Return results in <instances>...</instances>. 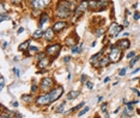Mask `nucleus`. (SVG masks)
<instances>
[{
	"mask_svg": "<svg viewBox=\"0 0 140 118\" xmlns=\"http://www.w3.org/2000/svg\"><path fill=\"white\" fill-rule=\"evenodd\" d=\"M74 10V4L67 1V0H59L56 4V10H55V17L61 19H67L72 14Z\"/></svg>",
	"mask_w": 140,
	"mask_h": 118,
	"instance_id": "f257e3e1",
	"label": "nucleus"
},
{
	"mask_svg": "<svg viewBox=\"0 0 140 118\" xmlns=\"http://www.w3.org/2000/svg\"><path fill=\"white\" fill-rule=\"evenodd\" d=\"M84 105H85V103H80V104H79V105H78V106H75V111H77V110H79V109H80V107H83Z\"/></svg>",
	"mask_w": 140,
	"mask_h": 118,
	"instance_id": "79ce46f5",
	"label": "nucleus"
},
{
	"mask_svg": "<svg viewBox=\"0 0 140 118\" xmlns=\"http://www.w3.org/2000/svg\"><path fill=\"white\" fill-rule=\"evenodd\" d=\"M22 100L23 101H26V103H32V100H34V97H32V94H23L22 95Z\"/></svg>",
	"mask_w": 140,
	"mask_h": 118,
	"instance_id": "4be33fe9",
	"label": "nucleus"
},
{
	"mask_svg": "<svg viewBox=\"0 0 140 118\" xmlns=\"http://www.w3.org/2000/svg\"><path fill=\"white\" fill-rule=\"evenodd\" d=\"M108 81H109V78H105V79H104V81H103V82H104V84H107V82H108Z\"/></svg>",
	"mask_w": 140,
	"mask_h": 118,
	"instance_id": "3c124183",
	"label": "nucleus"
},
{
	"mask_svg": "<svg viewBox=\"0 0 140 118\" xmlns=\"http://www.w3.org/2000/svg\"><path fill=\"white\" fill-rule=\"evenodd\" d=\"M65 106H66V101H64V103H62L61 105H60L59 107L56 109V111H55V112H56V113H65V112H64V109H65Z\"/></svg>",
	"mask_w": 140,
	"mask_h": 118,
	"instance_id": "b1692460",
	"label": "nucleus"
},
{
	"mask_svg": "<svg viewBox=\"0 0 140 118\" xmlns=\"http://www.w3.org/2000/svg\"><path fill=\"white\" fill-rule=\"evenodd\" d=\"M86 86H88V88H89V90H92V88H93L92 82H90V81H86Z\"/></svg>",
	"mask_w": 140,
	"mask_h": 118,
	"instance_id": "4c0bfd02",
	"label": "nucleus"
},
{
	"mask_svg": "<svg viewBox=\"0 0 140 118\" xmlns=\"http://www.w3.org/2000/svg\"><path fill=\"white\" fill-rule=\"evenodd\" d=\"M103 32H104V28H98V29L96 30V35H97L98 37H101L102 35H103Z\"/></svg>",
	"mask_w": 140,
	"mask_h": 118,
	"instance_id": "bb28decb",
	"label": "nucleus"
},
{
	"mask_svg": "<svg viewBox=\"0 0 140 118\" xmlns=\"http://www.w3.org/2000/svg\"><path fill=\"white\" fill-rule=\"evenodd\" d=\"M91 47H96V41L92 42V44H91Z\"/></svg>",
	"mask_w": 140,
	"mask_h": 118,
	"instance_id": "603ef678",
	"label": "nucleus"
},
{
	"mask_svg": "<svg viewBox=\"0 0 140 118\" xmlns=\"http://www.w3.org/2000/svg\"><path fill=\"white\" fill-rule=\"evenodd\" d=\"M139 18H140V13L134 12V14H133V19H134V20H139Z\"/></svg>",
	"mask_w": 140,
	"mask_h": 118,
	"instance_id": "72a5a7b5",
	"label": "nucleus"
},
{
	"mask_svg": "<svg viewBox=\"0 0 140 118\" xmlns=\"http://www.w3.org/2000/svg\"><path fill=\"white\" fill-rule=\"evenodd\" d=\"M139 60H140V55H135L133 59H131V62H129V67H131V68H133V66H134V64L139 61Z\"/></svg>",
	"mask_w": 140,
	"mask_h": 118,
	"instance_id": "5701e85b",
	"label": "nucleus"
},
{
	"mask_svg": "<svg viewBox=\"0 0 140 118\" xmlns=\"http://www.w3.org/2000/svg\"><path fill=\"white\" fill-rule=\"evenodd\" d=\"M134 56H135V53H134V52H129V53L127 54V56H126V57H127L128 60H131V59H133Z\"/></svg>",
	"mask_w": 140,
	"mask_h": 118,
	"instance_id": "2f4dec72",
	"label": "nucleus"
},
{
	"mask_svg": "<svg viewBox=\"0 0 140 118\" xmlns=\"http://www.w3.org/2000/svg\"><path fill=\"white\" fill-rule=\"evenodd\" d=\"M108 56H109V59H110V61L116 63V62H119L120 60H121L122 50L117 45H112L110 47V53H109Z\"/></svg>",
	"mask_w": 140,
	"mask_h": 118,
	"instance_id": "f03ea898",
	"label": "nucleus"
},
{
	"mask_svg": "<svg viewBox=\"0 0 140 118\" xmlns=\"http://www.w3.org/2000/svg\"><path fill=\"white\" fill-rule=\"evenodd\" d=\"M38 52H40L38 47H36V45H30V47H29V49H28V52H25L24 54H25V55H29V54H37Z\"/></svg>",
	"mask_w": 140,
	"mask_h": 118,
	"instance_id": "a211bd4d",
	"label": "nucleus"
},
{
	"mask_svg": "<svg viewBox=\"0 0 140 118\" xmlns=\"http://www.w3.org/2000/svg\"><path fill=\"white\" fill-rule=\"evenodd\" d=\"M89 110H90V109H89V107H85V109H83V110H81L80 112L78 113V116H79V117H83V116L85 115L86 112H89Z\"/></svg>",
	"mask_w": 140,
	"mask_h": 118,
	"instance_id": "cd10ccee",
	"label": "nucleus"
},
{
	"mask_svg": "<svg viewBox=\"0 0 140 118\" xmlns=\"http://www.w3.org/2000/svg\"><path fill=\"white\" fill-rule=\"evenodd\" d=\"M43 37H44V39H46L47 42H52V41H54V38H55V31L53 30V28H48L46 31H44V33H43Z\"/></svg>",
	"mask_w": 140,
	"mask_h": 118,
	"instance_id": "f8f14e48",
	"label": "nucleus"
},
{
	"mask_svg": "<svg viewBox=\"0 0 140 118\" xmlns=\"http://www.w3.org/2000/svg\"><path fill=\"white\" fill-rule=\"evenodd\" d=\"M23 31H24V28H21V29H18V31H17V33H18V35H19V33H22V32H23Z\"/></svg>",
	"mask_w": 140,
	"mask_h": 118,
	"instance_id": "49530a36",
	"label": "nucleus"
},
{
	"mask_svg": "<svg viewBox=\"0 0 140 118\" xmlns=\"http://www.w3.org/2000/svg\"><path fill=\"white\" fill-rule=\"evenodd\" d=\"M60 52H61V44H59V43L50 44V45H48L46 48V54L48 55V56L53 57V59L57 57Z\"/></svg>",
	"mask_w": 140,
	"mask_h": 118,
	"instance_id": "20e7f679",
	"label": "nucleus"
},
{
	"mask_svg": "<svg viewBox=\"0 0 140 118\" xmlns=\"http://www.w3.org/2000/svg\"><path fill=\"white\" fill-rule=\"evenodd\" d=\"M12 70L16 73V76H19V74H21V72H19V69H17V68H16V67H15V68H13Z\"/></svg>",
	"mask_w": 140,
	"mask_h": 118,
	"instance_id": "ea45409f",
	"label": "nucleus"
},
{
	"mask_svg": "<svg viewBox=\"0 0 140 118\" xmlns=\"http://www.w3.org/2000/svg\"><path fill=\"white\" fill-rule=\"evenodd\" d=\"M116 45L119 47L121 50H126V49H128L131 47V42L128 41L127 38H123V39H120V41L116 43Z\"/></svg>",
	"mask_w": 140,
	"mask_h": 118,
	"instance_id": "4468645a",
	"label": "nucleus"
},
{
	"mask_svg": "<svg viewBox=\"0 0 140 118\" xmlns=\"http://www.w3.org/2000/svg\"><path fill=\"white\" fill-rule=\"evenodd\" d=\"M43 31H42V29L40 28V29H37L36 31H35L34 33H32V38L34 39H38V38H41V37H43Z\"/></svg>",
	"mask_w": 140,
	"mask_h": 118,
	"instance_id": "6ab92c4d",
	"label": "nucleus"
},
{
	"mask_svg": "<svg viewBox=\"0 0 140 118\" xmlns=\"http://www.w3.org/2000/svg\"><path fill=\"white\" fill-rule=\"evenodd\" d=\"M5 19H8V14H5V13H1V17H0V20L4 22Z\"/></svg>",
	"mask_w": 140,
	"mask_h": 118,
	"instance_id": "f704fd0d",
	"label": "nucleus"
},
{
	"mask_svg": "<svg viewBox=\"0 0 140 118\" xmlns=\"http://www.w3.org/2000/svg\"><path fill=\"white\" fill-rule=\"evenodd\" d=\"M139 70H140V68H137V69H134V70H133V72H132V75H134V74H137V73H138V72H139Z\"/></svg>",
	"mask_w": 140,
	"mask_h": 118,
	"instance_id": "c03bdc74",
	"label": "nucleus"
},
{
	"mask_svg": "<svg viewBox=\"0 0 140 118\" xmlns=\"http://www.w3.org/2000/svg\"><path fill=\"white\" fill-rule=\"evenodd\" d=\"M78 95H79V92H78V91H71V92H68V94H67V100L74 99V98H77Z\"/></svg>",
	"mask_w": 140,
	"mask_h": 118,
	"instance_id": "412c9836",
	"label": "nucleus"
},
{
	"mask_svg": "<svg viewBox=\"0 0 140 118\" xmlns=\"http://www.w3.org/2000/svg\"><path fill=\"white\" fill-rule=\"evenodd\" d=\"M41 91L43 93L50 92V91L54 88V80L52 78H43L41 81V86H40Z\"/></svg>",
	"mask_w": 140,
	"mask_h": 118,
	"instance_id": "39448f33",
	"label": "nucleus"
},
{
	"mask_svg": "<svg viewBox=\"0 0 140 118\" xmlns=\"http://www.w3.org/2000/svg\"><path fill=\"white\" fill-rule=\"evenodd\" d=\"M29 47H30V41H25V42H23V43H22L21 45L18 47V49L21 50V52L25 53L26 49H29Z\"/></svg>",
	"mask_w": 140,
	"mask_h": 118,
	"instance_id": "aec40b11",
	"label": "nucleus"
},
{
	"mask_svg": "<svg viewBox=\"0 0 140 118\" xmlns=\"http://www.w3.org/2000/svg\"><path fill=\"white\" fill-rule=\"evenodd\" d=\"M137 103H138V100H134V101H129V103L126 104L128 111H133V106H134V104H137Z\"/></svg>",
	"mask_w": 140,
	"mask_h": 118,
	"instance_id": "393cba45",
	"label": "nucleus"
},
{
	"mask_svg": "<svg viewBox=\"0 0 140 118\" xmlns=\"http://www.w3.org/2000/svg\"><path fill=\"white\" fill-rule=\"evenodd\" d=\"M52 28H53V30H54L55 32L59 33V32H61L64 29L67 28V23H66L65 20H60V22H56V23L53 24Z\"/></svg>",
	"mask_w": 140,
	"mask_h": 118,
	"instance_id": "9d476101",
	"label": "nucleus"
},
{
	"mask_svg": "<svg viewBox=\"0 0 140 118\" xmlns=\"http://www.w3.org/2000/svg\"><path fill=\"white\" fill-rule=\"evenodd\" d=\"M110 59H109V56H102L101 59L98 60V62H97L96 64L93 67H97V68H103V67H108L109 64H110Z\"/></svg>",
	"mask_w": 140,
	"mask_h": 118,
	"instance_id": "9b49d317",
	"label": "nucleus"
},
{
	"mask_svg": "<svg viewBox=\"0 0 140 118\" xmlns=\"http://www.w3.org/2000/svg\"><path fill=\"white\" fill-rule=\"evenodd\" d=\"M35 103L38 106H47V105H49V104H52L53 100H52V97H50V93L47 92L44 94H41L40 97H37L35 99Z\"/></svg>",
	"mask_w": 140,
	"mask_h": 118,
	"instance_id": "7ed1b4c3",
	"label": "nucleus"
},
{
	"mask_svg": "<svg viewBox=\"0 0 140 118\" xmlns=\"http://www.w3.org/2000/svg\"><path fill=\"white\" fill-rule=\"evenodd\" d=\"M107 106H108V104H107V103H103V104H102V105H101V110L103 111V112L107 110Z\"/></svg>",
	"mask_w": 140,
	"mask_h": 118,
	"instance_id": "58836bf2",
	"label": "nucleus"
},
{
	"mask_svg": "<svg viewBox=\"0 0 140 118\" xmlns=\"http://www.w3.org/2000/svg\"><path fill=\"white\" fill-rule=\"evenodd\" d=\"M49 93H50V97H52L53 101H56L57 99H60V97H61L62 93H64V87H62V86H56V87L53 88Z\"/></svg>",
	"mask_w": 140,
	"mask_h": 118,
	"instance_id": "1a4fd4ad",
	"label": "nucleus"
},
{
	"mask_svg": "<svg viewBox=\"0 0 140 118\" xmlns=\"http://www.w3.org/2000/svg\"><path fill=\"white\" fill-rule=\"evenodd\" d=\"M10 1L13 4V5H19V4L22 3V0H10Z\"/></svg>",
	"mask_w": 140,
	"mask_h": 118,
	"instance_id": "e433bc0d",
	"label": "nucleus"
},
{
	"mask_svg": "<svg viewBox=\"0 0 140 118\" xmlns=\"http://www.w3.org/2000/svg\"><path fill=\"white\" fill-rule=\"evenodd\" d=\"M71 50H72V53H73V54H74V53L77 54V53H79V52H80V50H79V48H78L77 45L72 47V48H71Z\"/></svg>",
	"mask_w": 140,
	"mask_h": 118,
	"instance_id": "473e14b6",
	"label": "nucleus"
},
{
	"mask_svg": "<svg viewBox=\"0 0 140 118\" xmlns=\"http://www.w3.org/2000/svg\"><path fill=\"white\" fill-rule=\"evenodd\" d=\"M49 63H50V60L48 57H44V59L40 60L37 62V68H40V69H47V67L49 66Z\"/></svg>",
	"mask_w": 140,
	"mask_h": 118,
	"instance_id": "2eb2a0df",
	"label": "nucleus"
},
{
	"mask_svg": "<svg viewBox=\"0 0 140 118\" xmlns=\"http://www.w3.org/2000/svg\"><path fill=\"white\" fill-rule=\"evenodd\" d=\"M50 4V0H31V6L34 10H44Z\"/></svg>",
	"mask_w": 140,
	"mask_h": 118,
	"instance_id": "6e6552de",
	"label": "nucleus"
},
{
	"mask_svg": "<svg viewBox=\"0 0 140 118\" xmlns=\"http://www.w3.org/2000/svg\"><path fill=\"white\" fill-rule=\"evenodd\" d=\"M104 117H107V118L109 117V115H108V112H107V111H104Z\"/></svg>",
	"mask_w": 140,
	"mask_h": 118,
	"instance_id": "8fccbe9b",
	"label": "nucleus"
},
{
	"mask_svg": "<svg viewBox=\"0 0 140 118\" xmlns=\"http://www.w3.org/2000/svg\"><path fill=\"white\" fill-rule=\"evenodd\" d=\"M70 60H71V56H66V57H64V62H65V63L70 62Z\"/></svg>",
	"mask_w": 140,
	"mask_h": 118,
	"instance_id": "37998d69",
	"label": "nucleus"
},
{
	"mask_svg": "<svg viewBox=\"0 0 140 118\" xmlns=\"http://www.w3.org/2000/svg\"><path fill=\"white\" fill-rule=\"evenodd\" d=\"M4 87H5V79H4V76L1 75V76H0V88L3 90Z\"/></svg>",
	"mask_w": 140,
	"mask_h": 118,
	"instance_id": "c756f323",
	"label": "nucleus"
},
{
	"mask_svg": "<svg viewBox=\"0 0 140 118\" xmlns=\"http://www.w3.org/2000/svg\"><path fill=\"white\" fill-rule=\"evenodd\" d=\"M121 117H132V115L128 113V109H124L123 112H122V115H121Z\"/></svg>",
	"mask_w": 140,
	"mask_h": 118,
	"instance_id": "7c9ffc66",
	"label": "nucleus"
},
{
	"mask_svg": "<svg viewBox=\"0 0 140 118\" xmlns=\"http://www.w3.org/2000/svg\"><path fill=\"white\" fill-rule=\"evenodd\" d=\"M86 80H88V76H86L85 74H83V75H81V78H80V81L84 82V81H86Z\"/></svg>",
	"mask_w": 140,
	"mask_h": 118,
	"instance_id": "a19ab883",
	"label": "nucleus"
},
{
	"mask_svg": "<svg viewBox=\"0 0 140 118\" xmlns=\"http://www.w3.org/2000/svg\"><path fill=\"white\" fill-rule=\"evenodd\" d=\"M46 55H47L46 52H44V53H37V54H36V59L40 61V60L44 59V57H46Z\"/></svg>",
	"mask_w": 140,
	"mask_h": 118,
	"instance_id": "a878e982",
	"label": "nucleus"
},
{
	"mask_svg": "<svg viewBox=\"0 0 140 118\" xmlns=\"http://www.w3.org/2000/svg\"><path fill=\"white\" fill-rule=\"evenodd\" d=\"M132 91H133L134 93H137V95H140V92H139L138 90H135V88H132Z\"/></svg>",
	"mask_w": 140,
	"mask_h": 118,
	"instance_id": "a18cd8bd",
	"label": "nucleus"
},
{
	"mask_svg": "<svg viewBox=\"0 0 140 118\" xmlns=\"http://www.w3.org/2000/svg\"><path fill=\"white\" fill-rule=\"evenodd\" d=\"M49 14L48 13H42L41 16H40V26H42L44 23H47V22L49 20Z\"/></svg>",
	"mask_w": 140,
	"mask_h": 118,
	"instance_id": "f3484780",
	"label": "nucleus"
},
{
	"mask_svg": "<svg viewBox=\"0 0 140 118\" xmlns=\"http://www.w3.org/2000/svg\"><path fill=\"white\" fill-rule=\"evenodd\" d=\"M37 91H38V86H37L36 84H34V85L31 86V93H32V94H35Z\"/></svg>",
	"mask_w": 140,
	"mask_h": 118,
	"instance_id": "c85d7f7f",
	"label": "nucleus"
},
{
	"mask_svg": "<svg viewBox=\"0 0 140 118\" xmlns=\"http://www.w3.org/2000/svg\"><path fill=\"white\" fill-rule=\"evenodd\" d=\"M12 105L15 106V107H17V106H18V103H17V101H13V103H12Z\"/></svg>",
	"mask_w": 140,
	"mask_h": 118,
	"instance_id": "09e8293b",
	"label": "nucleus"
},
{
	"mask_svg": "<svg viewBox=\"0 0 140 118\" xmlns=\"http://www.w3.org/2000/svg\"><path fill=\"white\" fill-rule=\"evenodd\" d=\"M7 44H8L7 42H4V44H3V49H5L6 47H7Z\"/></svg>",
	"mask_w": 140,
	"mask_h": 118,
	"instance_id": "de8ad7c7",
	"label": "nucleus"
},
{
	"mask_svg": "<svg viewBox=\"0 0 140 118\" xmlns=\"http://www.w3.org/2000/svg\"><path fill=\"white\" fill-rule=\"evenodd\" d=\"M77 43H78V36L77 35H71V36H68V37H66V39H65V44L67 47H74V45H77Z\"/></svg>",
	"mask_w": 140,
	"mask_h": 118,
	"instance_id": "ddd939ff",
	"label": "nucleus"
},
{
	"mask_svg": "<svg viewBox=\"0 0 140 118\" xmlns=\"http://www.w3.org/2000/svg\"><path fill=\"white\" fill-rule=\"evenodd\" d=\"M102 53H103V50L99 52V53H97V54H95V55H92V57L90 59V63L92 64V66H95V64L98 62V60L102 57Z\"/></svg>",
	"mask_w": 140,
	"mask_h": 118,
	"instance_id": "dca6fc26",
	"label": "nucleus"
},
{
	"mask_svg": "<svg viewBox=\"0 0 140 118\" xmlns=\"http://www.w3.org/2000/svg\"><path fill=\"white\" fill-rule=\"evenodd\" d=\"M126 70H127L126 68H122V69L119 72V76H123V75L126 74Z\"/></svg>",
	"mask_w": 140,
	"mask_h": 118,
	"instance_id": "c9c22d12",
	"label": "nucleus"
},
{
	"mask_svg": "<svg viewBox=\"0 0 140 118\" xmlns=\"http://www.w3.org/2000/svg\"><path fill=\"white\" fill-rule=\"evenodd\" d=\"M124 29V25H119L117 23H113L112 25H110V28L108 29V36L110 37H115L119 35L120 31H122Z\"/></svg>",
	"mask_w": 140,
	"mask_h": 118,
	"instance_id": "0eeeda50",
	"label": "nucleus"
},
{
	"mask_svg": "<svg viewBox=\"0 0 140 118\" xmlns=\"http://www.w3.org/2000/svg\"><path fill=\"white\" fill-rule=\"evenodd\" d=\"M89 8V0H81L80 3H79V5L75 7V11H74V16H73V18L77 19L79 18L81 14H83L84 12H85L86 10Z\"/></svg>",
	"mask_w": 140,
	"mask_h": 118,
	"instance_id": "423d86ee",
	"label": "nucleus"
}]
</instances>
